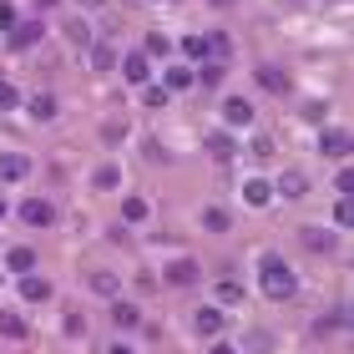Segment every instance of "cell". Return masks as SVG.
Here are the masks:
<instances>
[{
	"label": "cell",
	"instance_id": "3",
	"mask_svg": "<svg viewBox=\"0 0 354 354\" xmlns=\"http://www.w3.org/2000/svg\"><path fill=\"white\" fill-rule=\"evenodd\" d=\"M41 36H46V26H41V21H21V26H10V30H6L10 51H30V46H36Z\"/></svg>",
	"mask_w": 354,
	"mask_h": 354
},
{
	"label": "cell",
	"instance_id": "28",
	"mask_svg": "<svg viewBox=\"0 0 354 354\" xmlns=\"http://www.w3.org/2000/svg\"><path fill=\"white\" fill-rule=\"evenodd\" d=\"M142 56H167V36H157V30H152L147 46H142Z\"/></svg>",
	"mask_w": 354,
	"mask_h": 354
},
{
	"label": "cell",
	"instance_id": "14",
	"mask_svg": "<svg viewBox=\"0 0 354 354\" xmlns=\"http://www.w3.org/2000/svg\"><path fill=\"white\" fill-rule=\"evenodd\" d=\"M243 198H248V207H263V203L273 198V183H263V177H253V183H243Z\"/></svg>",
	"mask_w": 354,
	"mask_h": 354
},
{
	"label": "cell",
	"instance_id": "36",
	"mask_svg": "<svg viewBox=\"0 0 354 354\" xmlns=\"http://www.w3.org/2000/svg\"><path fill=\"white\" fill-rule=\"evenodd\" d=\"M0 218H6V198H0Z\"/></svg>",
	"mask_w": 354,
	"mask_h": 354
},
{
	"label": "cell",
	"instance_id": "33",
	"mask_svg": "<svg viewBox=\"0 0 354 354\" xmlns=\"http://www.w3.org/2000/svg\"><path fill=\"white\" fill-rule=\"evenodd\" d=\"M15 26V6H6V0H0V30H10Z\"/></svg>",
	"mask_w": 354,
	"mask_h": 354
},
{
	"label": "cell",
	"instance_id": "23",
	"mask_svg": "<svg viewBox=\"0 0 354 354\" xmlns=\"http://www.w3.org/2000/svg\"><path fill=\"white\" fill-rule=\"evenodd\" d=\"M218 304H243V283H238V279H223V283H218Z\"/></svg>",
	"mask_w": 354,
	"mask_h": 354
},
{
	"label": "cell",
	"instance_id": "11",
	"mask_svg": "<svg viewBox=\"0 0 354 354\" xmlns=\"http://www.w3.org/2000/svg\"><path fill=\"white\" fill-rule=\"evenodd\" d=\"M167 283H177V288L198 283V263H192V259H177V263H167Z\"/></svg>",
	"mask_w": 354,
	"mask_h": 354
},
{
	"label": "cell",
	"instance_id": "2",
	"mask_svg": "<svg viewBox=\"0 0 354 354\" xmlns=\"http://www.w3.org/2000/svg\"><path fill=\"white\" fill-rule=\"evenodd\" d=\"M21 223H30V228H51V223H56V207L46 203V198H26V203H21Z\"/></svg>",
	"mask_w": 354,
	"mask_h": 354
},
{
	"label": "cell",
	"instance_id": "9",
	"mask_svg": "<svg viewBox=\"0 0 354 354\" xmlns=\"http://www.w3.org/2000/svg\"><path fill=\"white\" fill-rule=\"evenodd\" d=\"M21 299L26 304H46V299H51V283L36 279V273H26V279H21Z\"/></svg>",
	"mask_w": 354,
	"mask_h": 354
},
{
	"label": "cell",
	"instance_id": "30",
	"mask_svg": "<svg viewBox=\"0 0 354 354\" xmlns=\"http://www.w3.org/2000/svg\"><path fill=\"white\" fill-rule=\"evenodd\" d=\"M66 36H71V46H91V30L76 21V26H66Z\"/></svg>",
	"mask_w": 354,
	"mask_h": 354
},
{
	"label": "cell",
	"instance_id": "29",
	"mask_svg": "<svg viewBox=\"0 0 354 354\" xmlns=\"http://www.w3.org/2000/svg\"><path fill=\"white\" fill-rule=\"evenodd\" d=\"M167 96H172L167 86H147V96H142V102H147V106H167Z\"/></svg>",
	"mask_w": 354,
	"mask_h": 354
},
{
	"label": "cell",
	"instance_id": "17",
	"mask_svg": "<svg viewBox=\"0 0 354 354\" xmlns=\"http://www.w3.org/2000/svg\"><path fill=\"white\" fill-rule=\"evenodd\" d=\"M6 268L30 273V268H36V248H10V253H6Z\"/></svg>",
	"mask_w": 354,
	"mask_h": 354
},
{
	"label": "cell",
	"instance_id": "34",
	"mask_svg": "<svg viewBox=\"0 0 354 354\" xmlns=\"http://www.w3.org/2000/svg\"><path fill=\"white\" fill-rule=\"evenodd\" d=\"M207 354H238L233 344H213V349H207Z\"/></svg>",
	"mask_w": 354,
	"mask_h": 354
},
{
	"label": "cell",
	"instance_id": "31",
	"mask_svg": "<svg viewBox=\"0 0 354 354\" xmlns=\"http://www.w3.org/2000/svg\"><path fill=\"white\" fill-rule=\"evenodd\" d=\"M334 223H339V228H349V223H354V207H349V198H344L339 207H334Z\"/></svg>",
	"mask_w": 354,
	"mask_h": 354
},
{
	"label": "cell",
	"instance_id": "18",
	"mask_svg": "<svg viewBox=\"0 0 354 354\" xmlns=\"http://www.w3.org/2000/svg\"><path fill=\"white\" fill-rule=\"evenodd\" d=\"M111 319H117L122 329H132V324H142V314H137V304H122V299H111Z\"/></svg>",
	"mask_w": 354,
	"mask_h": 354
},
{
	"label": "cell",
	"instance_id": "21",
	"mask_svg": "<svg viewBox=\"0 0 354 354\" xmlns=\"http://www.w3.org/2000/svg\"><path fill=\"white\" fill-rule=\"evenodd\" d=\"M162 86H167V91H187V86H192V66H172Z\"/></svg>",
	"mask_w": 354,
	"mask_h": 354
},
{
	"label": "cell",
	"instance_id": "24",
	"mask_svg": "<svg viewBox=\"0 0 354 354\" xmlns=\"http://www.w3.org/2000/svg\"><path fill=\"white\" fill-rule=\"evenodd\" d=\"M122 218H127V223H147V203H142V198H127V203H122Z\"/></svg>",
	"mask_w": 354,
	"mask_h": 354
},
{
	"label": "cell",
	"instance_id": "27",
	"mask_svg": "<svg viewBox=\"0 0 354 354\" xmlns=\"http://www.w3.org/2000/svg\"><path fill=\"white\" fill-rule=\"evenodd\" d=\"M10 106H21V91H15L10 82H0V111H10Z\"/></svg>",
	"mask_w": 354,
	"mask_h": 354
},
{
	"label": "cell",
	"instance_id": "8",
	"mask_svg": "<svg viewBox=\"0 0 354 354\" xmlns=\"http://www.w3.org/2000/svg\"><path fill=\"white\" fill-rule=\"evenodd\" d=\"M26 172H30V162H26L21 152H6V157H0V183H21Z\"/></svg>",
	"mask_w": 354,
	"mask_h": 354
},
{
	"label": "cell",
	"instance_id": "32",
	"mask_svg": "<svg viewBox=\"0 0 354 354\" xmlns=\"http://www.w3.org/2000/svg\"><path fill=\"white\" fill-rule=\"evenodd\" d=\"M304 243H309V248H319V253H324V248L334 243V238H329V233H304Z\"/></svg>",
	"mask_w": 354,
	"mask_h": 354
},
{
	"label": "cell",
	"instance_id": "16",
	"mask_svg": "<svg viewBox=\"0 0 354 354\" xmlns=\"http://www.w3.org/2000/svg\"><path fill=\"white\" fill-rule=\"evenodd\" d=\"M279 192H283V198H304V192H309V177H304V172H283Z\"/></svg>",
	"mask_w": 354,
	"mask_h": 354
},
{
	"label": "cell",
	"instance_id": "7",
	"mask_svg": "<svg viewBox=\"0 0 354 354\" xmlns=\"http://www.w3.org/2000/svg\"><path fill=\"white\" fill-rule=\"evenodd\" d=\"M319 152H324V157H349V132H339V127H329V132L319 137Z\"/></svg>",
	"mask_w": 354,
	"mask_h": 354
},
{
	"label": "cell",
	"instance_id": "6",
	"mask_svg": "<svg viewBox=\"0 0 354 354\" xmlns=\"http://www.w3.org/2000/svg\"><path fill=\"white\" fill-rule=\"evenodd\" d=\"M183 56L192 61V66H207V61H213V41H207V36H187L183 41Z\"/></svg>",
	"mask_w": 354,
	"mask_h": 354
},
{
	"label": "cell",
	"instance_id": "13",
	"mask_svg": "<svg viewBox=\"0 0 354 354\" xmlns=\"http://www.w3.org/2000/svg\"><path fill=\"white\" fill-rule=\"evenodd\" d=\"M203 228H207V233H228V228H233L228 207H203Z\"/></svg>",
	"mask_w": 354,
	"mask_h": 354
},
{
	"label": "cell",
	"instance_id": "15",
	"mask_svg": "<svg viewBox=\"0 0 354 354\" xmlns=\"http://www.w3.org/2000/svg\"><path fill=\"white\" fill-rule=\"evenodd\" d=\"M0 334H6V339H26V319L21 314H10V309H0Z\"/></svg>",
	"mask_w": 354,
	"mask_h": 354
},
{
	"label": "cell",
	"instance_id": "22",
	"mask_svg": "<svg viewBox=\"0 0 354 354\" xmlns=\"http://www.w3.org/2000/svg\"><path fill=\"white\" fill-rule=\"evenodd\" d=\"M91 183L102 187V192H111V187H122V172H117V167L106 162V167H96V177H91Z\"/></svg>",
	"mask_w": 354,
	"mask_h": 354
},
{
	"label": "cell",
	"instance_id": "1",
	"mask_svg": "<svg viewBox=\"0 0 354 354\" xmlns=\"http://www.w3.org/2000/svg\"><path fill=\"white\" fill-rule=\"evenodd\" d=\"M294 288H299L294 273H288L279 259H263V294L268 299H294Z\"/></svg>",
	"mask_w": 354,
	"mask_h": 354
},
{
	"label": "cell",
	"instance_id": "12",
	"mask_svg": "<svg viewBox=\"0 0 354 354\" xmlns=\"http://www.w3.org/2000/svg\"><path fill=\"white\" fill-rule=\"evenodd\" d=\"M91 66L111 71V66H117V46H111V41H91Z\"/></svg>",
	"mask_w": 354,
	"mask_h": 354
},
{
	"label": "cell",
	"instance_id": "25",
	"mask_svg": "<svg viewBox=\"0 0 354 354\" xmlns=\"http://www.w3.org/2000/svg\"><path fill=\"white\" fill-rule=\"evenodd\" d=\"M207 152H213V157H233V137L228 132H213V137H207Z\"/></svg>",
	"mask_w": 354,
	"mask_h": 354
},
{
	"label": "cell",
	"instance_id": "19",
	"mask_svg": "<svg viewBox=\"0 0 354 354\" xmlns=\"http://www.w3.org/2000/svg\"><path fill=\"white\" fill-rule=\"evenodd\" d=\"M259 86L283 96V91H288V76H283V71H273V66H259Z\"/></svg>",
	"mask_w": 354,
	"mask_h": 354
},
{
	"label": "cell",
	"instance_id": "20",
	"mask_svg": "<svg viewBox=\"0 0 354 354\" xmlns=\"http://www.w3.org/2000/svg\"><path fill=\"white\" fill-rule=\"evenodd\" d=\"M30 117H36V122H51V117H56V96H46V91H41L36 102H30Z\"/></svg>",
	"mask_w": 354,
	"mask_h": 354
},
{
	"label": "cell",
	"instance_id": "35",
	"mask_svg": "<svg viewBox=\"0 0 354 354\" xmlns=\"http://www.w3.org/2000/svg\"><path fill=\"white\" fill-rule=\"evenodd\" d=\"M111 354H132V349H127V344H117V349H111Z\"/></svg>",
	"mask_w": 354,
	"mask_h": 354
},
{
	"label": "cell",
	"instance_id": "10",
	"mask_svg": "<svg viewBox=\"0 0 354 354\" xmlns=\"http://www.w3.org/2000/svg\"><path fill=\"white\" fill-rule=\"evenodd\" d=\"M192 329H198L203 339H218V329H223V309H198V319H192Z\"/></svg>",
	"mask_w": 354,
	"mask_h": 354
},
{
	"label": "cell",
	"instance_id": "4",
	"mask_svg": "<svg viewBox=\"0 0 354 354\" xmlns=\"http://www.w3.org/2000/svg\"><path fill=\"white\" fill-rule=\"evenodd\" d=\"M122 71H127V82L147 86V76H152V56H142V51H127V56H122Z\"/></svg>",
	"mask_w": 354,
	"mask_h": 354
},
{
	"label": "cell",
	"instance_id": "5",
	"mask_svg": "<svg viewBox=\"0 0 354 354\" xmlns=\"http://www.w3.org/2000/svg\"><path fill=\"white\" fill-rule=\"evenodd\" d=\"M223 122L228 127H248L253 122V102L248 96H228V102H223Z\"/></svg>",
	"mask_w": 354,
	"mask_h": 354
},
{
	"label": "cell",
	"instance_id": "26",
	"mask_svg": "<svg viewBox=\"0 0 354 354\" xmlns=\"http://www.w3.org/2000/svg\"><path fill=\"white\" fill-rule=\"evenodd\" d=\"M91 288H96V294H106V299H117V279H111V273H102V268L91 273Z\"/></svg>",
	"mask_w": 354,
	"mask_h": 354
}]
</instances>
